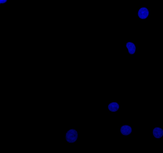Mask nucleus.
<instances>
[{
	"label": "nucleus",
	"instance_id": "obj_1",
	"mask_svg": "<svg viewBox=\"0 0 163 153\" xmlns=\"http://www.w3.org/2000/svg\"><path fill=\"white\" fill-rule=\"evenodd\" d=\"M78 133L75 129H72L69 130L67 132L66 135V140L68 143H73L77 141L78 139Z\"/></svg>",
	"mask_w": 163,
	"mask_h": 153
},
{
	"label": "nucleus",
	"instance_id": "obj_2",
	"mask_svg": "<svg viewBox=\"0 0 163 153\" xmlns=\"http://www.w3.org/2000/svg\"><path fill=\"white\" fill-rule=\"evenodd\" d=\"M148 15L149 11L146 8H141L138 11V16L141 19H146Z\"/></svg>",
	"mask_w": 163,
	"mask_h": 153
},
{
	"label": "nucleus",
	"instance_id": "obj_3",
	"mask_svg": "<svg viewBox=\"0 0 163 153\" xmlns=\"http://www.w3.org/2000/svg\"><path fill=\"white\" fill-rule=\"evenodd\" d=\"M132 132V128L129 125H125L120 128V132L124 136H128Z\"/></svg>",
	"mask_w": 163,
	"mask_h": 153
},
{
	"label": "nucleus",
	"instance_id": "obj_4",
	"mask_svg": "<svg viewBox=\"0 0 163 153\" xmlns=\"http://www.w3.org/2000/svg\"><path fill=\"white\" fill-rule=\"evenodd\" d=\"M153 135L156 138L159 139L163 137V130L162 128L156 127L153 130Z\"/></svg>",
	"mask_w": 163,
	"mask_h": 153
},
{
	"label": "nucleus",
	"instance_id": "obj_5",
	"mask_svg": "<svg viewBox=\"0 0 163 153\" xmlns=\"http://www.w3.org/2000/svg\"><path fill=\"white\" fill-rule=\"evenodd\" d=\"M126 47L128 49L130 54L132 55L134 54L136 51V47L135 45L132 42H128L126 44Z\"/></svg>",
	"mask_w": 163,
	"mask_h": 153
},
{
	"label": "nucleus",
	"instance_id": "obj_6",
	"mask_svg": "<svg viewBox=\"0 0 163 153\" xmlns=\"http://www.w3.org/2000/svg\"><path fill=\"white\" fill-rule=\"evenodd\" d=\"M119 109V105L117 102H113L110 103L108 105V109L110 112H115L117 111Z\"/></svg>",
	"mask_w": 163,
	"mask_h": 153
},
{
	"label": "nucleus",
	"instance_id": "obj_7",
	"mask_svg": "<svg viewBox=\"0 0 163 153\" xmlns=\"http://www.w3.org/2000/svg\"><path fill=\"white\" fill-rule=\"evenodd\" d=\"M7 0H0V3H5L7 2Z\"/></svg>",
	"mask_w": 163,
	"mask_h": 153
}]
</instances>
